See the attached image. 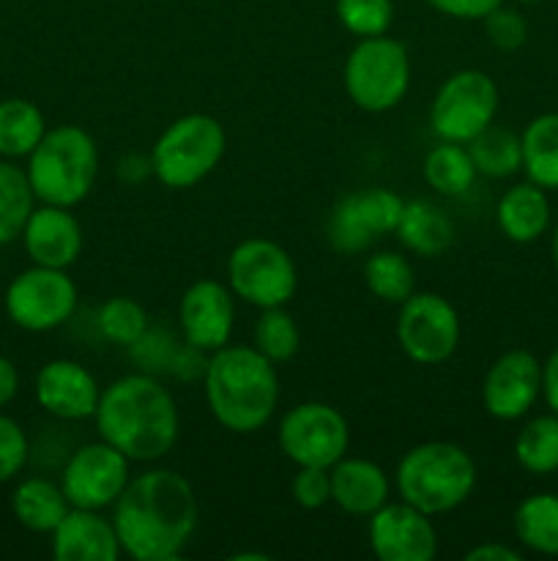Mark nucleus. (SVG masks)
<instances>
[{
	"instance_id": "1",
	"label": "nucleus",
	"mask_w": 558,
	"mask_h": 561,
	"mask_svg": "<svg viewBox=\"0 0 558 561\" xmlns=\"http://www.w3.org/2000/svg\"><path fill=\"white\" fill-rule=\"evenodd\" d=\"M197 496L191 482L173 469L131 477L113 504L120 548L135 561H175L197 529Z\"/></svg>"
},
{
	"instance_id": "2",
	"label": "nucleus",
	"mask_w": 558,
	"mask_h": 561,
	"mask_svg": "<svg viewBox=\"0 0 558 561\" xmlns=\"http://www.w3.org/2000/svg\"><path fill=\"white\" fill-rule=\"evenodd\" d=\"M96 433L131 463H156L173 453L181 433L175 398L148 373H129L102 389Z\"/></svg>"
},
{
	"instance_id": "3",
	"label": "nucleus",
	"mask_w": 558,
	"mask_h": 561,
	"mask_svg": "<svg viewBox=\"0 0 558 561\" xmlns=\"http://www.w3.org/2000/svg\"><path fill=\"white\" fill-rule=\"evenodd\" d=\"M202 392L208 411L224 431L249 436L274 420L279 405L277 365L255 345H224L206 359Z\"/></svg>"
},
{
	"instance_id": "4",
	"label": "nucleus",
	"mask_w": 558,
	"mask_h": 561,
	"mask_svg": "<svg viewBox=\"0 0 558 561\" xmlns=\"http://www.w3.org/2000/svg\"><path fill=\"white\" fill-rule=\"evenodd\" d=\"M479 469L468 449L452 442H425L399 458L394 485L403 502L427 515H446L474 493Z\"/></svg>"
},
{
	"instance_id": "5",
	"label": "nucleus",
	"mask_w": 558,
	"mask_h": 561,
	"mask_svg": "<svg viewBox=\"0 0 558 561\" xmlns=\"http://www.w3.org/2000/svg\"><path fill=\"white\" fill-rule=\"evenodd\" d=\"M98 146L82 126L60 124L44 131L27 157V181L38 203L74 208L85 201L98 179Z\"/></svg>"
},
{
	"instance_id": "6",
	"label": "nucleus",
	"mask_w": 558,
	"mask_h": 561,
	"mask_svg": "<svg viewBox=\"0 0 558 561\" xmlns=\"http://www.w3.org/2000/svg\"><path fill=\"white\" fill-rule=\"evenodd\" d=\"M224 148L228 135L213 115H181L153 142V179L167 190H191L219 168Z\"/></svg>"
},
{
	"instance_id": "7",
	"label": "nucleus",
	"mask_w": 558,
	"mask_h": 561,
	"mask_svg": "<svg viewBox=\"0 0 558 561\" xmlns=\"http://www.w3.org/2000/svg\"><path fill=\"white\" fill-rule=\"evenodd\" d=\"M342 85L350 102L364 113H388L410 88V55L403 42L383 36L359 38L342 66Z\"/></svg>"
},
{
	"instance_id": "8",
	"label": "nucleus",
	"mask_w": 558,
	"mask_h": 561,
	"mask_svg": "<svg viewBox=\"0 0 558 561\" xmlns=\"http://www.w3.org/2000/svg\"><path fill=\"white\" fill-rule=\"evenodd\" d=\"M228 288L257 310L284 307L299 290V268L277 241L246 239L228 257Z\"/></svg>"
},
{
	"instance_id": "9",
	"label": "nucleus",
	"mask_w": 558,
	"mask_h": 561,
	"mask_svg": "<svg viewBox=\"0 0 558 561\" xmlns=\"http://www.w3.org/2000/svg\"><path fill=\"white\" fill-rule=\"evenodd\" d=\"M498 104L501 93L487 71L460 69L438 88L430 104V126L441 140L465 146L479 131L496 124Z\"/></svg>"
},
{
	"instance_id": "10",
	"label": "nucleus",
	"mask_w": 558,
	"mask_h": 561,
	"mask_svg": "<svg viewBox=\"0 0 558 561\" xmlns=\"http://www.w3.org/2000/svg\"><path fill=\"white\" fill-rule=\"evenodd\" d=\"M279 449L295 466H321L332 469L348 455L350 425L334 405L310 400L299 403L279 420Z\"/></svg>"
},
{
	"instance_id": "11",
	"label": "nucleus",
	"mask_w": 558,
	"mask_h": 561,
	"mask_svg": "<svg viewBox=\"0 0 558 561\" xmlns=\"http://www.w3.org/2000/svg\"><path fill=\"white\" fill-rule=\"evenodd\" d=\"M460 312L452 301L432 290H416L399 305L397 343L416 365H443L460 345Z\"/></svg>"
},
{
	"instance_id": "12",
	"label": "nucleus",
	"mask_w": 558,
	"mask_h": 561,
	"mask_svg": "<svg viewBox=\"0 0 558 561\" xmlns=\"http://www.w3.org/2000/svg\"><path fill=\"white\" fill-rule=\"evenodd\" d=\"M77 299V285L66 268L33 263L5 288V312L25 332H53L74 316Z\"/></svg>"
},
{
	"instance_id": "13",
	"label": "nucleus",
	"mask_w": 558,
	"mask_h": 561,
	"mask_svg": "<svg viewBox=\"0 0 558 561\" xmlns=\"http://www.w3.org/2000/svg\"><path fill=\"white\" fill-rule=\"evenodd\" d=\"M405 201L386 186H370L345 195L328 217V241L339 255L367 252L377 239L394 233Z\"/></svg>"
},
{
	"instance_id": "14",
	"label": "nucleus",
	"mask_w": 558,
	"mask_h": 561,
	"mask_svg": "<svg viewBox=\"0 0 558 561\" xmlns=\"http://www.w3.org/2000/svg\"><path fill=\"white\" fill-rule=\"evenodd\" d=\"M131 480V460L107 442L82 444L69 455L60 474V488L71 507H113Z\"/></svg>"
},
{
	"instance_id": "15",
	"label": "nucleus",
	"mask_w": 558,
	"mask_h": 561,
	"mask_svg": "<svg viewBox=\"0 0 558 561\" xmlns=\"http://www.w3.org/2000/svg\"><path fill=\"white\" fill-rule=\"evenodd\" d=\"M178 323L184 343L200 354L224 348L235 329V296L228 283L197 279L184 290L178 305Z\"/></svg>"
},
{
	"instance_id": "16",
	"label": "nucleus",
	"mask_w": 558,
	"mask_h": 561,
	"mask_svg": "<svg viewBox=\"0 0 558 561\" xmlns=\"http://www.w3.org/2000/svg\"><path fill=\"white\" fill-rule=\"evenodd\" d=\"M539 398L542 362L523 348H512L498 356L481 383V405L498 422L523 420Z\"/></svg>"
},
{
	"instance_id": "17",
	"label": "nucleus",
	"mask_w": 558,
	"mask_h": 561,
	"mask_svg": "<svg viewBox=\"0 0 558 561\" xmlns=\"http://www.w3.org/2000/svg\"><path fill=\"white\" fill-rule=\"evenodd\" d=\"M370 548L381 561H432L438 553V531L432 515L408 502H386L370 515Z\"/></svg>"
},
{
	"instance_id": "18",
	"label": "nucleus",
	"mask_w": 558,
	"mask_h": 561,
	"mask_svg": "<svg viewBox=\"0 0 558 561\" xmlns=\"http://www.w3.org/2000/svg\"><path fill=\"white\" fill-rule=\"evenodd\" d=\"M102 387L85 365L74 359H53L38 370L36 400L49 416L63 422L93 420Z\"/></svg>"
},
{
	"instance_id": "19",
	"label": "nucleus",
	"mask_w": 558,
	"mask_h": 561,
	"mask_svg": "<svg viewBox=\"0 0 558 561\" xmlns=\"http://www.w3.org/2000/svg\"><path fill=\"white\" fill-rule=\"evenodd\" d=\"M22 241L36 266L69 268L82 255L85 236H82L80 219L69 208L42 203L27 217L25 228H22Z\"/></svg>"
},
{
	"instance_id": "20",
	"label": "nucleus",
	"mask_w": 558,
	"mask_h": 561,
	"mask_svg": "<svg viewBox=\"0 0 558 561\" xmlns=\"http://www.w3.org/2000/svg\"><path fill=\"white\" fill-rule=\"evenodd\" d=\"M49 537L58 561H118L124 553L113 518H104L102 510L71 507Z\"/></svg>"
},
{
	"instance_id": "21",
	"label": "nucleus",
	"mask_w": 558,
	"mask_h": 561,
	"mask_svg": "<svg viewBox=\"0 0 558 561\" xmlns=\"http://www.w3.org/2000/svg\"><path fill=\"white\" fill-rule=\"evenodd\" d=\"M328 474H332V504L356 518H370L388 502L392 493L388 474L375 460L345 455L328 469Z\"/></svg>"
},
{
	"instance_id": "22",
	"label": "nucleus",
	"mask_w": 558,
	"mask_h": 561,
	"mask_svg": "<svg viewBox=\"0 0 558 561\" xmlns=\"http://www.w3.org/2000/svg\"><path fill=\"white\" fill-rule=\"evenodd\" d=\"M498 230L514 244H534L550 230L553 211L547 190L536 186L534 181L512 184L496 206Z\"/></svg>"
},
{
	"instance_id": "23",
	"label": "nucleus",
	"mask_w": 558,
	"mask_h": 561,
	"mask_svg": "<svg viewBox=\"0 0 558 561\" xmlns=\"http://www.w3.org/2000/svg\"><path fill=\"white\" fill-rule=\"evenodd\" d=\"M394 236L414 255L438 257L454 244V222L435 203L416 197V201H405Z\"/></svg>"
},
{
	"instance_id": "24",
	"label": "nucleus",
	"mask_w": 558,
	"mask_h": 561,
	"mask_svg": "<svg viewBox=\"0 0 558 561\" xmlns=\"http://www.w3.org/2000/svg\"><path fill=\"white\" fill-rule=\"evenodd\" d=\"M11 510L25 529L36 531V535H53L71 504L60 482L47 480V477H27L16 485L14 496H11Z\"/></svg>"
},
{
	"instance_id": "25",
	"label": "nucleus",
	"mask_w": 558,
	"mask_h": 561,
	"mask_svg": "<svg viewBox=\"0 0 558 561\" xmlns=\"http://www.w3.org/2000/svg\"><path fill=\"white\" fill-rule=\"evenodd\" d=\"M523 173L536 186L558 192V113H542L520 135Z\"/></svg>"
},
{
	"instance_id": "26",
	"label": "nucleus",
	"mask_w": 558,
	"mask_h": 561,
	"mask_svg": "<svg viewBox=\"0 0 558 561\" xmlns=\"http://www.w3.org/2000/svg\"><path fill=\"white\" fill-rule=\"evenodd\" d=\"M514 537L539 557H558V493H531L514 510Z\"/></svg>"
},
{
	"instance_id": "27",
	"label": "nucleus",
	"mask_w": 558,
	"mask_h": 561,
	"mask_svg": "<svg viewBox=\"0 0 558 561\" xmlns=\"http://www.w3.org/2000/svg\"><path fill=\"white\" fill-rule=\"evenodd\" d=\"M468 146L470 159H474L476 173L485 179H512L523 170V146H520L518 131L507 126L490 124L485 131L474 137Z\"/></svg>"
},
{
	"instance_id": "28",
	"label": "nucleus",
	"mask_w": 558,
	"mask_h": 561,
	"mask_svg": "<svg viewBox=\"0 0 558 561\" xmlns=\"http://www.w3.org/2000/svg\"><path fill=\"white\" fill-rule=\"evenodd\" d=\"M421 173H425L427 186L443 197L465 195L474 186L476 175H479L468 153V146L449 140H441L435 148L427 151Z\"/></svg>"
},
{
	"instance_id": "29",
	"label": "nucleus",
	"mask_w": 558,
	"mask_h": 561,
	"mask_svg": "<svg viewBox=\"0 0 558 561\" xmlns=\"http://www.w3.org/2000/svg\"><path fill=\"white\" fill-rule=\"evenodd\" d=\"M44 131H47V124L36 104L27 99L0 102V157H31L33 148L42 142Z\"/></svg>"
},
{
	"instance_id": "30",
	"label": "nucleus",
	"mask_w": 558,
	"mask_h": 561,
	"mask_svg": "<svg viewBox=\"0 0 558 561\" xmlns=\"http://www.w3.org/2000/svg\"><path fill=\"white\" fill-rule=\"evenodd\" d=\"M364 285L383 305H403L416 294L414 263L394 250H377L364 263Z\"/></svg>"
},
{
	"instance_id": "31",
	"label": "nucleus",
	"mask_w": 558,
	"mask_h": 561,
	"mask_svg": "<svg viewBox=\"0 0 558 561\" xmlns=\"http://www.w3.org/2000/svg\"><path fill=\"white\" fill-rule=\"evenodd\" d=\"M514 458L520 469L534 477L558 471V414H539L520 427L514 438Z\"/></svg>"
},
{
	"instance_id": "32",
	"label": "nucleus",
	"mask_w": 558,
	"mask_h": 561,
	"mask_svg": "<svg viewBox=\"0 0 558 561\" xmlns=\"http://www.w3.org/2000/svg\"><path fill=\"white\" fill-rule=\"evenodd\" d=\"M33 203H36V195H33L25 170L0 162V244H9L16 236H22L27 217L36 208Z\"/></svg>"
},
{
	"instance_id": "33",
	"label": "nucleus",
	"mask_w": 558,
	"mask_h": 561,
	"mask_svg": "<svg viewBox=\"0 0 558 561\" xmlns=\"http://www.w3.org/2000/svg\"><path fill=\"white\" fill-rule=\"evenodd\" d=\"M257 351L266 356L274 365H284L293 359L301 348V329L295 318L290 316L284 307H268L260 312L255 323V340H252Z\"/></svg>"
},
{
	"instance_id": "34",
	"label": "nucleus",
	"mask_w": 558,
	"mask_h": 561,
	"mask_svg": "<svg viewBox=\"0 0 558 561\" xmlns=\"http://www.w3.org/2000/svg\"><path fill=\"white\" fill-rule=\"evenodd\" d=\"M96 323L98 332L113 345H120V348H135L151 329L146 307L131 299V296H113V299L104 301L98 307Z\"/></svg>"
},
{
	"instance_id": "35",
	"label": "nucleus",
	"mask_w": 558,
	"mask_h": 561,
	"mask_svg": "<svg viewBox=\"0 0 558 561\" xmlns=\"http://www.w3.org/2000/svg\"><path fill=\"white\" fill-rule=\"evenodd\" d=\"M339 25L359 38L383 36L394 22V0H337Z\"/></svg>"
},
{
	"instance_id": "36",
	"label": "nucleus",
	"mask_w": 558,
	"mask_h": 561,
	"mask_svg": "<svg viewBox=\"0 0 558 561\" xmlns=\"http://www.w3.org/2000/svg\"><path fill=\"white\" fill-rule=\"evenodd\" d=\"M481 22H485L487 42L496 49H503V53H514V49L528 42V22L518 9H509V5L501 3Z\"/></svg>"
},
{
	"instance_id": "37",
	"label": "nucleus",
	"mask_w": 558,
	"mask_h": 561,
	"mask_svg": "<svg viewBox=\"0 0 558 561\" xmlns=\"http://www.w3.org/2000/svg\"><path fill=\"white\" fill-rule=\"evenodd\" d=\"M290 496L301 510H321L332 504V474L321 466H299L293 482H290Z\"/></svg>"
},
{
	"instance_id": "38",
	"label": "nucleus",
	"mask_w": 558,
	"mask_h": 561,
	"mask_svg": "<svg viewBox=\"0 0 558 561\" xmlns=\"http://www.w3.org/2000/svg\"><path fill=\"white\" fill-rule=\"evenodd\" d=\"M31 444L25 431L11 416L0 414V482H9L25 469Z\"/></svg>"
},
{
	"instance_id": "39",
	"label": "nucleus",
	"mask_w": 558,
	"mask_h": 561,
	"mask_svg": "<svg viewBox=\"0 0 558 561\" xmlns=\"http://www.w3.org/2000/svg\"><path fill=\"white\" fill-rule=\"evenodd\" d=\"M501 3L503 0H427V5H432L438 14L465 22L485 20V16L490 14V11H496Z\"/></svg>"
},
{
	"instance_id": "40",
	"label": "nucleus",
	"mask_w": 558,
	"mask_h": 561,
	"mask_svg": "<svg viewBox=\"0 0 558 561\" xmlns=\"http://www.w3.org/2000/svg\"><path fill=\"white\" fill-rule=\"evenodd\" d=\"M542 398H545L547 409L558 414V348L542 365Z\"/></svg>"
},
{
	"instance_id": "41",
	"label": "nucleus",
	"mask_w": 558,
	"mask_h": 561,
	"mask_svg": "<svg viewBox=\"0 0 558 561\" xmlns=\"http://www.w3.org/2000/svg\"><path fill=\"white\" fill-rule=\"evenodd\" d=\"M118 175H120V181H126V184H140V181H146L148 175H153L151 157L129 153V157H124L118 162Z\"/></svg>"
},
{
	"instance_id": "42",
	"label": "nucleus",
	"mask_w": 558,
	"mask_h": 561,
	"mask_svg": "<svg viewBox=\"0 0 558 561\" xmlns=\"http://www.w3.org/2000/svg\"><path fill=\"white\" fill-rule=\"evenodd\" d=\"M520 551L503 546V542H481L465 553V561H520Z\"/></svg>"
},
{
	"instance_id": "43",
	"label": "nucleus",
	"mask_w": 558,
	"mask_h": 561,
	"mask_svg": "<svg viewBox=\"0 0 558 561\" xmlns=\"http://www.w3.org/2000/svg\"><path fill=\"white\" fill-rule=\"evenodd\" d=\"M16 389H20V373H16L14 362L0 356V409L16 398Z\"/></svg>"
},
{
	"instance_id": "44",
	"label": "nucleus",
	"mask_w": 558,
	"mask_h": 561,
	"mask_svg": "<svg viewBox=\"0 0 558 561\" xmlns=\"http://www.w3.org/2000/svg\"><path fill=\"white\" fill-rule=\"evenodd\" d=\"M550 257H553V266H556V272H558V219H556V225H553V236H550Z\"/></svg>"
},
{
	"instance_id": "45",
	"label": "nucleus",
	"mask_w": 558,
	"mask_h": 561,
	"mask_svg": "<svg viewBox=\"0 0 558 561\" xmlns=\"http://www.w3.org/2000/svg\"><path fill=\"white\" fill-rule=\"evenodd\" d=\"M233 559H257V561H266L268 557H266V553H235V557Z\"/></svg>"
},
{
	"instance_id": "46",
	"label": "nucleus",
	"mask_w": 558,
	"mask_h": 561,
	"mask_svg": "<svg viewBox=\"0 0 558 561\" xmlns=\"http://www.w3.org/2000/svg\"><path fill=\"white\" fill-rule=\"evenodd\" d=\"M518 3H539V0H518Z\"/></svg>"
}]
</instances>
